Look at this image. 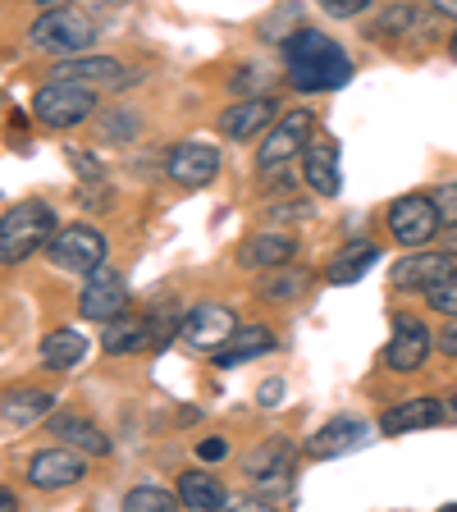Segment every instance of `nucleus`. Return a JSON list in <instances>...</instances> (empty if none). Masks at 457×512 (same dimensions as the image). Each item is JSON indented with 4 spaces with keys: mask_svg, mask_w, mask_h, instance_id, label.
Instances as JSON below:
<instances>
[{
    "mask_svg": "<svg viewBox=\"0 0 457 512\" xmlns=\"http://www.w3.org/2000/svg\"><path fill=\"white\" fill-rule=\"evenodd\" d=\"M279 51H284L288 87H293V92H334V87H343L352 78L348 51H339V46L316 28H293L284 42H279Z\"/></svg>",
    "mask_w": 457,
    "mask_h": 512,
    "instance_id": "nucleus-1",
    "label": "nucleus"
},
{
    "mask_svg": "<svg viewBox=\"0 0 457 512\" xmlns=\"http://www.w3.org/2000/svg\"><path fill=\"white\" fill-rule=\"evenodd\" d=\"M55 238V211L46 202H19L0 215V266H19Z\"/></svg>",
    "mask_w": 457,
    "mask_h": 512,
    "instance_id": "nucleus-2",
    "label": "nucleus"
},
{
    "mask_svg": "<svg viewBox=\"0 0 457 512\" xmlns=\"http://www.w3.org/2000/svg\"><path fill=\"white\" fill-rule=\"evenodd\" d=\"M32 115L46 128H74L96 115V87L78 83V78H51L32 92Z\"/></svg>",
    "mask_w": 457,
    "mask_h": 512,
    "instance_id": "nucleus-3",
    "label": "nucleus"
},
{
    "mask_svg": "<svg viewBox=\"0 0 457 512\" xmlns=\"http://www.w3.org/2000/svg\"><path fill=\"white\" fill-rule=\"evenodd\" d=\"M92 37H96L92 19H87L83 10H69V5L42 10V19L28 28V42L46 55H78L92 46Z\"/></svg>",
    "mask_w": 457,
    "mask_h": 512,
    "instance_id": "nucleus-4",
    "label": "nucleus"
},
{
    "mask_svg": "<svg viewBox=\"0 0 457 512\" xmlns=\"http://www.w3.org/2000/svg\"><path fill=\"white\" fill-rule=\"evenodd\" d=\"M106 234L92 229V224H69L46 243V256H51L55 270H69V275H92L96 266H106Z\"/></svg>",
    "mask_w": 457,
    "mask_h": 512,
    "instance_id": "nucleus-5",
    "label": "nucleus"
},
{
    "mask_svg": "<svg viewBox=\"0 0 457 512\" xmlns=\"http://www.w3.org/2000/svg\"><path fill=\"white\" fill-rule=\"evenodd\" d=\"M311 133H316V115H311V110H288V115H279L275 124H270L266 142L256 147V170L270 174V170H279V165H288L293 156H302Z\"/></svg>",
    "mask_w": 457,
    "mask_h": 512,
    "instance_id": "nucleus-6",
    "label": "nucleus"
},
{
    "mask_svg": "<svg viewBox=\"0 0 457 512\" xmlns=\"http://www.w3.org/2000/svg\"><path fill=\"white\" fill-rule=\"evenodd\" d=\"M439 229H444V220H439L435 202H430L426 192H403V197L389 202V234H394L403 247L435 243Z\"/></svg>",
    "mask_w": 457,
    "mask_h": 512,
    "instance_id": "nucleus-7",
    "label": "nucleus"
},
{
    "mask_svg": "<svg viewBox=\"0 0 457 512\" xmlns=\"http://www.w3.org/2000/svg\"><path fill=\"white\" fill-rule=\"evenodd\" d=\"M87 476V458L78 453V448L60 444L55 439L51 448H42V453H32L28 458V485L42 494H55V490H69V485H78V480Z\"/></svg>",
    "mask_w": 457,
    "mask_h": 512,
    "instance_id": "nucleus-8",
    "label": "nucleus"
},
{
    "mask_svg": "<svg viewBox=\"0 0 457 512\" xmlns=\"http://www.w3.org/2000/svg\"><path fill=\"white\" fill-rule=\"evenodd\" d=\"M78 311H83V320H96V325L124 316L128 311V279L110 266H96L92 275H87L83 293H78Z\"/></svg>",
    "mask_w": 457,
    "mask_h": 512,
    "instance_id": "nucleus-9",
    "label": "nucleus"
},
{
    "mask_svg": "<svg viewBox=\"0 0 457 512\" xmlns=\"http://www.w3.org/2000/svg\"><path fill=\"white\" fill-rule=\"evenodd\" d=\"M165 170H170V179L179 183V188H206V183L220 174V147L206 138H183L179 147L170 151Z\"/></svg>",
    "mask_w": 457,
    "mask_h": 512,
    "instance_id": "nucleus-10",
    "label": "nucleus"
},
{
    "mask_svg": "<svg viewBox=\"0 0 457 512\" xmlns=\"http://www.w3.org/2000/svg\"><path fill=\"white\" fill-rule=\"evenodd\" d=\"M457 275V256L453 252H407L394 270H389V284L398 293H426L439 279Z\"/></svg>",
    "mask_w": 457,
    "mask_h": 512,
    "instance_id": "nucleus-11",
    "label": "nucleus"
},
{
    "mask_svg": "<svg viewBox=\"0 0 457 512\" xmlns=\"http://www.w3.org/2000/svg\"><path fill=\"white\" fill-rule=\"evenodd\" d=\"M430 348H435V339H430V330L421 325L416 316H398L394 320V339H389V348H384V366L398 375H412L426 366Z\"/></svg>",
    "mask_w": 457,
    "mask_h": 512,
    "instance_id": "nucleus-12",
    "label": "nucleus"
},
{
    "mask_svg": "<svg viewBox=\"0 0 457 512\" xmlns=\"http://www.w3.org/2000/svg\"><path fill=\"white\" fill-rule=\"evenodd\" d=\"M366 439H371V426H366L362 416H334V421H325V426L307 439V458L311 462L348 458V453H357Z\"/></svg>",
    "mask_w": 457,
    "mask_h": 512,
    "instance_id": "nucleus-13",
    "label": "nucleus"
},
{
    "mask_svg": "<svg viewBox=\"0 0 457 512\" xmlns=\"http://www.w3.org/2000/svg\"><path fill=\"white\" fill-rule=\"evenodd\" d=\"M234 330H238V316L229 307H220V302H202V307H192L183 316V339L197 352H215Z\"/></svg>",
    "mask_w": 457,
    "mask_h": 512,
    "instance_id": "nucleus-14",
    "label": "nucleus"
},
{
    "mask_svg": "<svg viewBox=\"0 0 457 512\" xmlns=\"http://www.w3.org/2000/svg\"><path fill=\"white\" fill-rule=\"evenodd\" d=\"M302 179L316 197H339L343 192V170H339V142L316 138L302 147Z\"/></svg>",
    "mask_w": 457,
    "mask_h": 512,
    "instance_id": "nucleus-15",
    "label": "nucleus"
},
{
    "mask_svg": "<svg viewBox=\"0 0 457 512\" xmlns=\"http://www.w3.org/2000/svg\"><path fill=\"white\" fill-rule=\"evenodd\" d=\"M275 115H279L275 96H266V92L243 96L238 106H229L220 115V133L224 138H234V142H247V138H256V133H266V128L275 124Z\"/></svg>",
    "mask_w": 457,
    "mask_h": 512,
    "instance_id": "nucleus-16",
    "label": "nucleus"
},
{
    "mask_svg": "<svg viewBox=\"0 0 457 512\" xmlns=\"http://www.w3.org/2000/svg\"><path fill=\"white\" fill-rule=\"evenodd\" d=\"M270 348H275V334H270L266 325H238V330L211 352V362L220 366V371H229V366H243V362H252V357H266Z\"/></svg>",
    "mask_w": 457,
    "mask_h": 512,
    "instance_id": "nucleus-17",
    "label": "nucleus"
},
{
    "mask_svg": "<svg viewBox=\"0 0 457 512\" xmlns=\"http://www.w3.org/2000/svg\"><path fill=\"white\" fill-rule=\"evenodd\" d=\"M55 78H78V83H87V87H124V83H133V74H128L119 60H110V55H78V60H60L55 64Z\"/></svg>",
    "mask_w": 457,
    "mask_h": 512,
    "instance_id": "nucleus-18",
    "label": "nucleus"
},
{
    "mask_svg": "<svg viewBox=\"0 0 457 512\" xmlns=\"http://www.w3.org/2000/svg\"><path fill=\"white\" fill-rule=\"evenodd\" d=\"M444 421V403L439 398H407V403L384 407L380 430L384 435H412V430H426Z\"/></svg>",
    "mask_w": 457,
    "mask_h": 512,
    "instance_id": "nucleus-19",
    "label": "nucleus"
},
{
    "mask_svg": "<svg viewBox=\"0 0 457 512\" xmlns=\"http://www.w3.org/2000/svg\"><path fill=\"white\" fill-rule=\"evenodd\" d=\"M46 426H51V435L60 439V444L78 448V453H92V458H106L110 453V439L78 412H51L46 416Z\"/></svg>",
    "mask_w": 457,
    "mask_h": 512,
    "instance_id": "nucleus-20",
    "label": "nucleus"
},
{
    "mask_svg": "<svg viewBox=\"0 0 457 512\" xmlns=\"http://www.w3.org/2000/svg\"><path fill=\"white\" fill-rule=\"evenodd\" d=\"M293 252H298V243H293V238L266 229V234H252L243 247H238V266H243V270H270V266L293 261Z\"/></svg>",
    "mask_w": 457,
    "mask_h": 512,
    "instance_id": "nucleus-21",
    "label": "nucleus"
},
{
    "mask_svg": "<svg viewBox=\"0 0 457 512\" xmlns=\"http://www.w3.org/2000/svg\"><path fill=\"white\" fill-rule=\"evenodd\" d=\"M179 508H192V512H220L229 503L224 485L211 476V471H183L179 476Z\"/></svg>",
    "mask_w": 457,
    "mask_h": 512,
    "instance_id": "nucleus-22",
    "label": "nucleus"
},
{
    "mask_svg": "<svg viewBox=\"0 0 457 512\" xmlns=\"http://www.w3.org/2000/svg\"><path fill=\"white\" fill-rule=\"evenodd\" d=\"M151 343V320L142 316H115L106 320V330H101V348L110 352V357H128V352H142Z\"/></svg>",
    "mask_w": 457,
    "mask_h": 512,
    "instance_id": "nucleus-23",
    "label": "nucleus"
},
{
    "mask_svg": "<svg viewBox=\"0 0 457 512\" xmlns=\"http://www.w3.org/2000/svg\"><path fill=\"white\" fill-rule=\"evenodd\" d=\"M430 14L421 10V5H412V0H398V5H389V10L371 23V37H426Z\"/></svg>",
    "mask_w": 457,
    "mask_h": 512,
    "instance_id": "nucleus-24",
    "label": "nucleus"
},
{
    "mask_svg": "<svg viewBox=\"0 0 457 512\" xmlns=\"http://www.w3.org/2000/svg\"><path fill=\"white\" fill-rule=\"evenodd\" d=\"M51 412H55L51 389H14V394L0 398V416L10 426H32V421H46Z\"/></svg>",
    "mask_w": 457,
    "mask_h": 512,
    "instance_id": "nucleus-25",
    "label": "nucleus"
},
{
    "mask_svg": "<svg viewBox=\"0 0 457 512\" xmlns=\"http://www.w3.org/2000/svg\"><path fill=\"white\" fill-rule=\"evenodd\" d=\"M375 261H380V247H375V243H366V238H362V243H348V247H343V252L330 261L325 279H330L334 288H348V284H357V279H362L366 270L375 266Z\"/></svg>",
    "mask_w": 457,
    "mask_h": 512,
    "instance_id": "nucleus-26",
    "label": "nucleus"
},
{
    "mask_svg": "<svg viewBox=\"0 0 457 512\" xmlns=\"http://www.w3.org/2000/svg\"><path fill=\"white\" fill-rule=\"evenodd\" d=\"M311 288V275L302 266H270V270H261V284H256V293L266 302H293V298H302Z\"/></svg>",
    "mask_w": 457,
    "mask_h": 512,
    "instance_id": "nucleus-27",
    "label": "nucleus"
},
{
    "mask_svg": "<svg viewBox=\"0 0 457 512\" xmlns=\"http://www.w3.org/2000/svg\"><path fill=\"white\" fill-rule=\"evenodd\" d=\"M87 357V339L78 330H51L42 339V366L46 371H74Z\"/></svg>",
    "mask_w": 457,
    "mask_h": 512,
    "instance_id": "nucleus-28",
    "label": "nucleus"
},
{
    "mask_svg": "<svg viewBox=\"0 0 457 512\" xmlns=\"http://www.w3.org/2000/svg\"><path fill=\"white\" fill-rule=\"evenodd\" d=\"M247 476L252 480H275L288 471V439H266V444L256 448V453H247Z\"/></svg>",
    "mask_w": 457,
    "mask_h": 512,
    "instance_id": "nucleus-29",
    "label": "nucleus"
},
{
    "mask_svg": "<svg viewBox=\"0 0 457 512\" xmlns=\"http://www.w3.org/2000/svg\"><path fill=\"white\" fill-rule=\"evenodd\" d=\"M124 508L128 512H170V508H179V494L160 490V485H138V490H128Z\"/></svg>",
    "mask_w": 457,
    "mask_h": 512,
    "instance_id": "nucleus-30",
    "label": "nucleus"
},
{
    "mask_svg": "<svg viewBox=\"0 0 457 512\" xmlns=\"http://www.w3.org/2000/svg\"><path fill=\"white\" fill-rule=\"evenodd\" d=\"M426 302H430V311L453 320L457 316V275H448V279H439L435 288H426Z\"/></svg>",
    "mask_w": 457,
    "mask_h": 512,
    "instance_id": "nucleus-31",
    "label": "nucleus"
},
{
    "mask_svg": "<svg viewBox=\"0 0 457 512\" xmlns=\"http://www.w3.org/2000/svg\"><path fill=\"white\" fill-rule=\"evenodd\" d=\"M174 334H183V316H179V307L156 311V316H151V343H170Z\"/></svg>",
    "mask_w": 457,
    "mask_h": 512,
    "instance_id": "nucleus-32",
    "label": "nucleus"
},
{
    "mask_svg": "<svg viewBox=\"0 0 457 512\" xmlns=\"http://www.w3.org/2000/svg\"><path fill=\"white\" fill-rule=\"evenodd\" d=\"M430 202H435L439 220H444V224H453V229H457V179L439 183V188L430 192Z\"/></svg>",
    "mask_w": 457,
    "mask_h": 512,
    "instance_id": "nucleus-33",
    "label": "nucleus"
},
{
    "mask_svg": "<svg viewBox=\"0 0 457 512\" xmlns=\"http://www.w3.org/2000/svg\"><path fill=\"white\" fill-rule=\"evenodd\" d=\"M371 0H320V10L330 14V19H357Z\"/></svg>",
    "mask_w": 457,
    "mask_h": 512,
    "instance_id": "nucleus-34",
    "label": "nucleus"
},
{
    "mask_svg": "<svg viewBox=\"0 0 457 512\" xmlns=\"http://www.w3.org/2000/svg\"><path fill=\"white\" fill-rule=\"evenodd\" d=\"M119 133H124V142L138 133V115H128V110H119L115 119H110V128H106V142H115Z\"/></svg>",
    "mask_w": 457,
    "mask_h": 512,
    "instance_id": "nucleus-35",
    "label": "nucleus"
},
{
    "mask_svg": "<svg viewBox=\"0 0 457 512\" xmlns=\"http://www.w3.org/2000/svg\"><path fill=\"white\" fill-rule=\"evenodd\" d=\"M256 403H261V407H279V403H284V384L266 380V384H261V394H256Z\"/></svg>",
    "mask_w": 457,
    "mask_h": 512,
    "instance_id": "nucleus-36",
    "label": "nucleus"
},
{
    "mask_svg": "<svg viewBox=\"0 0 457 512\" xmlns=\"http://www.w3.org/2000/svg\"><path fill=\"white\" fill-rule=\"evenodd\" d=\"M224 453H229V444H224V439H202V444H197V458H202V462H220Z\"/></svg>",
    "mask_w": 457,
    "mask_h": 512,
    "instance_id": "nucleus-37",
    "label": "nucleus"
},
{
    "mask_svg": "<svg viewBox=\"0 0 457 512\" xmlns=\"http://www.w3.org/2000/svg\"><path fill=\"white\" fill-rule=\"evenodd\" d=\"M266 215H275V220H302V215H307V202H279V206H270Z\"/></svg>",
    "mask_w": 457,
    "mask_h": 512,
    "instance_id": "nucleus-38",
    "label": "nucleus"
},
{
    "mask_svg": "<svg viewBox=\"0 0 457 512\" xmlns=\"http://www.w3.org/2000/svg\"><path fill=\"white\" fill-rule=\"evenodd\" d=\"M439 352L457 357V316H453V325H444V334H439Z\"/></svg>",
    "mask_w": 457,
    "mask_h": 512,
    "instance_id": "nucleus-39",
    "label": "nucleus"
},
{
    "mask_svg": "<svg viewBox=\"0 0 457 512\" xmlns=\"http://www.w3.org/2000/svg\"><path fill=\"white\" fill-rule=\"evenodd\" d=\"M430 10H435V14H448V19H457V0H430Z\"/></svg>",
    "mask_w": 457,
    "mask_h": 512,
    "instance_id": "nucleus-40",
    "label": "nucleus"
},
{
    "mask_svg": "<svg viewBox=\"0 0 457 512\" xmlns=\"http://www.w3.org/2000/svg\"><path fill=\"white\" fill-rule=\"evenodd\" d=\"M10 508H19V499L10 490H0V512H10Z\"/></svg>",
    "mask_w": 457,
    "mask_h": 512,
    "instance_id": "nucleus-41",
    "label": "nucleus"
},
{
    "mask_svg": "<svg viewBox=\"0 0 457 512\" xmlns=\"http://www.w3.org/2000/svg\"><path fill=\"white\" fill-rule=\"evenodd\" d=\"M444 416H448V421H457V389H453V394H448V403H444Z\"/></svg>",
    "mask_w": 457,
    "mask_h": 512,
    "instance_id": "nucleus-42",
    "label": "nucleus"
},
{
    "mask_svg": "<svg viewBox=\"0 0 457 512\" xmlns=\"http://www.w3.org/2000/svg\"><path fill=\"white\" fill-rule=\"evenodd\" d=\"M37 5H42V10H51V5H69V0H37Z\"/></svg>",
    "mask_w": 457,
    "mask_h": 512,
    "instance_id": "nucleus-43",
    "label": "nucleus"
},
{
    "mask_svg": "<svg viewBox=\"0 0 457 512\" xmlns=\"http://www.w3.org/2000/svg\"><path fill=\"white\" fill-rule=\"evenodd\" d=\"M444 252H453V256H457V229H453V238H448V247H444Z\"/></svg>",
    "mask_w": 457,
    "mask_h": 512,
    "instance_id": "nucleus-44",
    "label": "nucleus"
},
{
    "mask_svg": "<svg viewBox=\"0 0 457 512\" xmlns=\"http://www.w3.org/2000/svg\"><path fill=\"white\" fill-rule=\"evenodd\" d=\"M448 51H453V60H457V32H453V42H448Z\"/></svg>",
    "mask_w": 457,
    "mask_h": 512,
    "instance_id": "nucleus-45",
    "label": "nucleus"
},
{
    "mask_svg": "<svg viewBox=\"0 0 457 512\" xmlns=\"http://www.w3.org/2000/svg\"><path fill=\"white\" fill-rule=\"evenodd\" d=\"M448 512H457V503H448Z\"/></svg>",
    "mask_w": 457,
    "mask_h": 512,
    "instance_id": "nucleus-46",
    "label": "nucleus"
}]
</instances>
